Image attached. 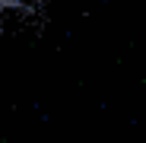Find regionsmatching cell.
<instances>
[{"instance_id":"obj_1","label":"cell","mask_w":146,"mask_h":143,"mask_svg":"<svg viewBox=\"0 0 146 143\" xmlns=\"http://www.w3.org/2000/svg\"><path fill=\"white\" fill-rule=\"evenodd\" d=\"M32 0H0V22L10 19V16H19V13H26L29 10Z\"/></svg>"}]
</instances>
